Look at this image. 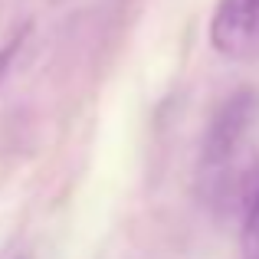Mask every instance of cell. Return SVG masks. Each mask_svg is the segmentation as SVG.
I'll list each match as a JSON object with an SVG mask.
<instances>
[{"label":"cell","mask_w":259,"mask_h":259,"mask_svg":"<svg viewBox=\"0 0 259 259\" xmlns=\"http://www.w3.org/2000/svg\"><path fill=\"white\" fill-rule=\"evenodd\" d=\"M259 128V92L240 89L220 105L203 138L200 184L213 203H233L249 184L253 154L246 151Z\"/></svg>","instance_id":"1"},{"label":"cell","mask_w":259,"mask_h":259,"mask_svg":"<svg viewBox=\"0 0 259 259\" xmlns=\"http://www.w3.org/2000/svg\"><path fill=\"white\" fill-rule=\"evenodd\" d=\"M210 43L233 63H259V0H220L210 20Z\"/></svg>","instance_id":"2"},{"label":"cell","mask_w":259,"mask_h":259,"mask_svg":"<svg viewBox=\"0 0 259 259\" xmlns=\"http://www.w3.org/2000/svg\"><path fill=\"white\" fill-rule=\"evenodd\" d=\"M240 243H243V256L246 259H259V190L246 200V207H243Z\"/></svg>","instance_id":"3"}]
</instances>
